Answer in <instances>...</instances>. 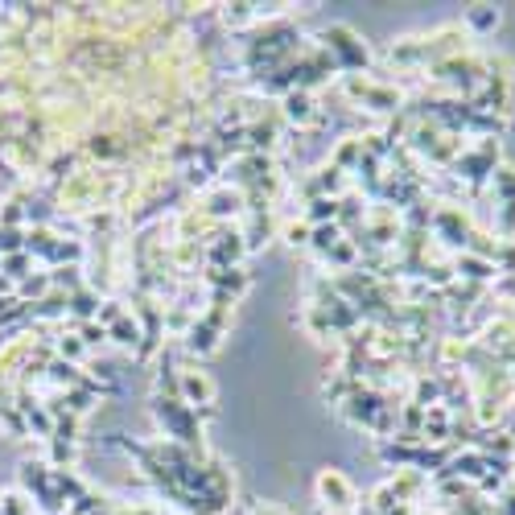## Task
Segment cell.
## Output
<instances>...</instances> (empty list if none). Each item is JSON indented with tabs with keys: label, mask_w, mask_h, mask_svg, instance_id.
I'll use <instances>...</instances> for the list:
<instances>
[{
	"label": "cell",
	"mask_w": 515,
	"mask_h": 515,
	"mask_svg": "<svg viewBox=\"0 0 515 515\" xmlns=\"http://www.w3.org/2000/svg\"><path fill=\"white\" fill-rule=\"evenodd\" d=\"M318 495H322V503L334 507V511H347V507L355 503L351 483H347V478H342L338 470H326V474L318 478Z\"/></svg>",
	"instance_id": "1"
},
{
	"label": "cell",
	"mask_w": 515,
	"mask_h": 515,
	"mask_svg": "<svg viewBox=\"0 0 515 515\" xmlns=\"http://www.w3.org/2000/svg\"><path fill=\"white\" fill-rule=\"evenodd\" d=\"M186 392H190V396H202V400H211V384H206L202 375H186Z\"/></svg>",
	"instance_id": "2"
},
{
	"label": "cell",
	"mask_w": 515,
	"mask_h": 515,
	"mask_svg": "<svg viewBox=\"0 0 515 515\" xmlns=\"http://www.w3.org/2000/svg\"><path fill=\"white\" fill-rule=\"evenodd\" d=\"M289 116L293 120H309V99L305 95H289Z\"/></svg>",
	"instance_id": "3"
},
{
	"label": "cell",
	"mask_w": 515,
	"mask_h": 515,
	"mask_svg": "<svg viewBox=\"0 0 515 515\" xmlns=\"http://www.w3.org/2000/svg\"><path fill=\"white\" fill-rule=\"evenodd\" d=\"M470 21H474L478 29H491V25H499V13H491V9H483V13H474Z\"/></svg>",
	"instance_id": "4"
},
{
	"label": "cell",
	"mask_w": 515,
	"mask_h": 515,
	"mask_svg": "<svg viewBox=\"0 0 515 515\" xmlns=\"http://www.w3.org/2000/svg\"><path fill=\"white\" fill-rule=\"evenodd\" d=\"M62 355H83V347L75 338H62Z\"/></svg>",
	"instance_id": "5"
}]
</instances>
